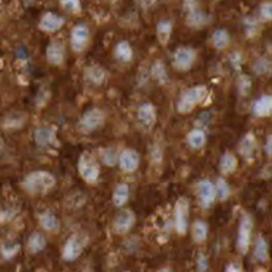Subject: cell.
<instances>
[{"label":"cell","mask_w":272,"mask_h":272,"mask_svg":"<svg viewBox=\"0 0 272 272\" xmlns=\"http://www.w3.org/2000/svg\"><path fill=\"white\" fill-rule=\"evenodd\" d=\"M24 190L32 195H43L56 185V178L50 172L35 171L23 179Z\"/></svg>","instance_id":"cell-1"},{"label":"cell","mask_w":272,"mask_h":272,"mask_svg":"<svg viewBox=\"0 0 272 272\" xmlns=\"http://www.w3.org/2000/svg\"><path fill=\"white\" fill-rule=\"evenodd\" d=\"M207 94L208 90L206 86L199 85L190 87L180 96L178 104H177V109L182 114L190 113L196 105L202 103L206 99Z\"/></svg>","instance_id":"cell-2"},{"label":"cell","mask_w":272,"mask_h":272,"mask_svg":"<svg viewBox=\"0 0 272 272\" xmlns=\"http://www.w3.org/2000/svg\"><path fill=\"white\" fill-rule=\"evenodd\" d=\"M77 169H79V174L81 176V178L90 184L97 183L99 178V173H101L98 162L88 152H85L80 156L79 162H77Z\"/></svg>","instance_id":"cell-3"},{"label":"cell","mask_w":272,"mask_h":272,"mask_svg":"<svg viewBox=\"0 0 272 272\" xmlns=\"http://www.w3.org/2000/svg\"><path fill=\"white\" fill-rule=\"evenodd\" d=\"M104 120L105 115L103 110L99 108H91L87 112H85L80 119L79 129L84 133H91L99 129L104 124Z\"/></svg>","instance_id":"cell-4"},{"label":"cell","mask_w":272,"mask_h":272,"mask_svg":"<svg viewBox=\"0 0 272 272\" xmlns=\"http://www.w3.org/2000/svg\"><path fill=\"white\" fill-rule=\"evenodd\" d=\"M196 61V52L191 47H178L172 55V65L177 70L187 71L194 66Z\"/></svg>","instance_id":"cell-5"},{"label":"cell","mask_w":272,"mask_h":272,"mask_svg":"<svg viewBox=\"0 0 272 272\" xmlns=\"http://www.w3.org/2000/svg\"><path fill=\"white\" fill-rule=\"evenodd\" d=\"M189 202L187 199H179L174 207V226L179 235H185L188 230Z\"/></svg>","instance_id":"cell-6"},{"label":"cell","mask_w":272,"mask_h":272,"mask_svg":"<svg viewBox=\"0 0 272 272\" xmlns=\"http://www.w3.org/2000/svg\"><path fill=\"white\" fill-rule=\"evenodd\" d=\"M252 219L249 215H243L241 219L240 229H238L237 237V248L240 253L246 254L248 252L249 246H251V235H252Z\"/></svg>","instance_id":"cell-7"},{"label":"cell","mask_w":272,"mask_h":272,"mask_svg":"<svg viewBox=\"0 0 272 272\" xmlns=\"http://www.w3.org/2000/svg\"><path fill=\"white\" fill-rule=\"evenodd\" d=\"M90 41V29L85 24H77L71 29L70 46L73 51L82 52Z\"/></svg>","instance_id":"cell-8"},{"label":"cell","mask_w":272,"mask_h":272,"mask_svg":"<svg viewBox=\"0 0 272 272\" xmlns=\"http://www.w3.org/2000/svg\"><path fill=\"white\" fill-rule=\"evenodd\" d=\"M85 248V242L79 235H73L67 240L63 248V259L67 262H74L81 255Z\"/></svg>","instance_id":"cell-9"},{"label":"cell","mask_w":272,"mask_h":272,"mask_svg":"<svg viewBox=\"0 0 272 272\" xmlns=\"http://www.w3.org/2000/svg\"><path fill=\"white\" fill-rule=\"evenodd\" d=\"M197 195H199L201 206L204 208H208L215 200L216 191L214 184L208 179L201 180V182L199 183V185H197Z\"/></svg>","instance_id":"cell-10"},{"label":"cell","mask_w":272,"mask_h":272,"mask_svg":"<svg viewBox=\"0 0 272 272\" xmlns=\"http://www.w3.org/2000/svg\"><path fill=\"white\" fill-rule=\"evenodd\" d=\"M120 168L126 173H132L139 166V154L133 149H125L119 156Z\"/></svg>","instance_id":"cell-11"},{"label":"cell","mask_w":272,"mask_h":272,"mask_svg":"<svg viewBox=\"0 0 272 272\" xmlns=\"http://www.w3.org/2000/svg\"><path fill=\"white\" fill-rule=\"evenodd\" d=\"M136 223V216L131 210H124L119 213L114 219V230L116 234L124 235L127 234Z\"/></svg>","instance_id":"cell-12"},{"label":"cell","mask_w":272,"mask_h":272,"mask_svg":"<svg viewBox=\"0 0 272 272\" xmlns=\"http://www.w3.org/2000/svg\"><path fill=\"white\" fill-rule=\"evenodd\" d=\"M65 18L54 12H46L40 19L39 28L46 33H55L65 26Z\"/></svg>","instance_id":"cell-13"},{"label":"cell","mask_w":272,"mask_h":272,"mask_svg":"<svg viewBox=\"0 0 272 272\" xmlns=\"http://www.w3.org/2000/svg\"><path fill=\"white\" fill-rule=\"evenodd\" d=\"M138 120L143 126L151 129L156 122V110L151 103H143L138 108Z\"/></svg>","instance_id":"cell-14"},{"label":"cell","mask_w":272,"mask_h":272,"mask_svg":"<svg viewBox=\"0 0 272 272\" xmlns=\"http://www.w3.org/2000/svg\"><path fill=\"white\" fill-rule=\"evenodd\" d=\"M34 140L41 148L56 143V131L52 127H39L34 132Z\"/></svg>","instance_id":"cell-15"},{"label":"cell","mask_w":272,"mask_h":272,"mask_svg":"<svg viewBox=\"0 0 272 272\" xmlns=\"http://www.w3.org/2000/svg\"><path fill=\"white\" fill-rule=\"evenodd\" d=\"M65 55L66 50L65 45L62 43H58V41H55V43H51L46 49V58L47 62L51 63L54 66H60L62 65L63 61H65Z\"/></svg>","instance_id":"cell-16"},{"label":"cell","mask_w":272,"mask_h":272,"mask_svg":"<svg viewBox=\"0 0 272 272\" xmlns=\"http://www.w3.org/2000/svg\"><path fill=\"white\" fill-rule=\"evenodd\" d=\"M253 113L259 118H268L272 114V96L264 94L253 104Z\"/></svg>","instance_id":"cell-17"},{"label":"cell","mask_w":272,"mask_h":272,"mask_svg":"<svg viewBox=\"0 0 272 272\" xmlns=\"http://www.w3.org/2000/svg\"><path fill=\"white\" fill-rule=\"evenodd\" d=\"M210 17L207 15L206 12L200 10L191 11V12L188 13L187 23L193 28H202V27L207 26L209 23Z\"/></svg>","instance_id":"cell-18"},{"label":"cell","mask_w":272,"mask_h":272,"mask_svg":"<svg viewBox=\"0 0 272 272\" xmlns=\"http://www.w3.org/2000/svg\"><path fill=\"white\" fill-rule=\"evenodd\" d=\"M172 23L169 21H166V19H162L157 23L156 26V37L159 43L162 46H166L168 44L169 39H171L172 35Z\"/></svg>","instance_id":"cell-19"},{"label":"cell","mask_w":272,"mask_h":272,"mask_svg":"<svg viewBox=\"0 0 272 272\" xmlns=\"http://www.w3.org/2000/svg\"><path fill=\"white\" fill-rule=\"evenodd\" d=\"M86 79L93 85H102L107 79V73L102 67L91 66L86 69Z\"/></svg>","instance_id":"cell-20"},{"label":"cell","mask_w":272,"mask_h":272,"mask_svg":"<svg viewBox=\"0 0 272 272\" xmlns=\"http://www.w3.org/2000/svg\"><path fill=\"white\" fill-rule=\"evenodd\" d=\"M130 197V188L129 185L121 183L118 187L115 188L113 194V204L115 207H122L127 201H129Z\"/></svg>","instance_id":"cell-21"},{"label":"cell","mask_w":272,"mask_h":272,"mask_svg":"<svg viewBox=\"0 0 272 272\" xmlns=\"http://www.w3.org/2000/svg\"><path fill=\"white\" fill-rule=\"evenodd\" d=\"M39 221H40V225L47 231H56L60 227V220L50 210H45V212L41 213L40 216H39Z\"/></svg>","instance_id":"cell-22"},{"label":"cell","mask_w":272,"mask_h":272,"mask_svg":"<svg viewBox=\"0 0 272 272\" xmlns=\"http://www.w3.org/2000/svg\"><path fill=\"white\" fill-rule=\"evenodd\" d=\"M46 238L45 236L40 232H33L28 238V251L30 253L37 254L39 252L44 251L46 247Z\"/></svg>","instance_id":"cell-23"},{"label":"cell","mask_w":272,"mask_h":272,"mask_svg":"<svg viewBox=\"0 0 272 272\" xmlns=\"http://www.w3.org/2000/svg\"><path fill=\"white\" fill-rule=\"evenodd\" d=\"M114 54H115L116 60L121 61V62L124 63L131 62L133 58V50L127 41H120V43L115 46Z\"/></svg>","instance_id":"cell-24"},{"label":"cell","mask_w":272,"mask_h":272,"mask_svg":"<svg viewBox=\"0 0 272 272\" xmlns=\"http://www.w3.org/2000/svg\"><path fill=\"white\" fill-rule=\"evenodd\" d=\"M207 141V136L204 131L202 130L196 129L193 130L188 135V143L191 148L194 149H200L206 144Z\"/></svg>","instance_id":"cell-25"},{"label":"cell","mask_w":272,"mask_h":272,"mask_svg":"<svg viewBox=\"0 0 272 272\" xmlns=\"http://www.w3.org/2000/svg\"><path fill=\"white\" fill-rule=\"evenodd\" d=\"M254 257L259 262H266L269 258V246L263 236H258L254 244Z\"/></svg>","instance_id":"cell-26"},{"label":"cell","mask_w":272,"mask_h":272,"mask_svg":"<svg viewBox=\"0 0 272 272\" xmlns=\"http://www.w3.org/2000/svg\"><path fill=\"white\" fill-rule=\"evenodd\" d=\"M208 226L204 221L196 220L193 225V237L197 243H201L207 240Z\"/></svg>","instance_id":"cell-27"},{"label":"cell","mask_w":272,"mask_h":272,"mask_svg":"<svg viewBox=\"0 0 272 272\" xmlns=\"http://www.w3.org/2000/svg\"><path fill=\"white\" fill-rule=\"evenodd\" d=\"M212 41L215 49L218 50L225 49L230 41L229 33H227L225 29H216L212 35Z\"/></svg>","instance_id":"cell-28"},{"label":"cell","mask_w":272,"mask_h":272,"mask_svg":"<svg viewBox=\"0 0 272 272\" xmlns=\"http://www.w3.org/2000/svg\"><path fill=\"white\" fill-rule=\"evenodd\" d=\"M237 167V159L230 152H225L220 159V169L223 173H231Z\"/></svg>","instance_id":"cell-29"},{"label":"cell","mask_w":272,"mask_h":272,"mask_svg":"<svg viewBox=\"0 0 272 272\" xmlns=\"http://www.w3.org/2000/svg\"><path fill=\"white\" fill-rule=\"evenodd\" d=\"M151 76L154 77L157 82H160V84H163V82L167 81V70H166L165 66H163L162 62L156 61V62L152 63Z\"/></svg>","instance_id":"cell-30"},{"label":"cell","mask_w":272,"mask_h":272,"mask_svg":"<svg viewBox=\"0 0 272 272\" xmlns=\"http://www.w3.org/2000/svg\"><path fill=\"white\" fill-rule=\"evenodd\" d=\"M254 148H255V140L253 136L252 135L246 136V137L243 138L242 143H241V146H240L241 154H243L244 156H249V155H252V152L254 151Z\"/></svg>","instance_id":"cell-31"},{"label":"cell","mask_w":272,"mask_h":272,"mask_svg":"<svg viewBox=\"0 0 272 272\" xmlns=\"http://www.w3.org/2000/svg\"><path fill=\"white\" fill-rule=\"evenodd\" d=\"M215 191H216V195H218V197H219V200L224 201V200H226L230 195L229 184H227L224 179L219 178L218 182H216V185H215Z\"/></svg>","instance_id":"cell-32"},{"label":"cell","mask_w":272,"mask_h":272,"mask_svg":"<svg viewBox=\"0 0 272 272\" xmlns=\"http://www.w3.org/2000/svg\"><path fill=\"white\" fill-rule=\"evenodd\" d=\"M61 5L66 11L69 12H79L81 10V1L80 0H60Z\"/></svg>","instance_id":"cell-33"},{"label":"cell","mask_w":272,"mask_h":272,"mask_svg":"<svg viewBox=\"0 0 272 272\" xmlns=\"http://www.w3.org/2000/svg\"><path fill=\"white\" fill-rule=\"evenodd\" d=\"M102 161L108 166H114L118 162V155L116 152L113 150V149H105V150L102 151Z\"/></svg>","instance_id":"cell-34"},{"label":"cell","mask_w":272,"mask_h":272,"mask_svg":"<svg viewBox=\"0 0 272 272\" xmlns=\"http://www.w3.org/2000/svg\"><path fill=\"white\" fill-rule=\"evenodd\" d=\"M19 249L18 244H2L1 246V254L5 259H11L17 254Z\"/></svg>","instance_id":"cell-35"},{"label":"cell","mask_w":272,"mask_h":272,"mask_svg":"<svg viewBox=\"0 0 272 272\" xmlns=\"http://www.w3.org/2000/svg\"><path fill=\"white\" fill-rule=\"evenodd\" d=\"M260 16L265 21H272V1H265L260 5Z\"/></svg>","instance_id":"cell-36"},{"label":"cell","mask_w":272,"mask_h":272,"mask_svg":"<svg viewBox=\"0 0 272 272\" xmlns=\"http://www.w3.org/2000/svg\"><path fill=\"white\" fill-rule=\"evenodd\" d=\"M255 71L259 74H265L268 73L269 70H270V63L268 62L266 60H264V58H260L259 61H257L255 62Z\"/></svg>","instance_id":"cell-37"},{"label":"cell","mask_w":272,"mask_h":272,"mask_svg":"<svg viewBox=\"0 0 272 272\" xmlns=\"http://www.w3.org/2000/svg\"><path fill=\"white\" fill-rule=\"evenodd\" d=\"M196 266L199 272H206L208 270V259L204 254L200 253L197 255V260H196Z\"/></svg>","instance_id":"cell-38"},{"label":"cell","mask_w":272,"mask_h":272,"mask_svg":"<svg viewBox=\"0 0 272 272\" xmlns=\"http://www.w3.org/2000/svg\"><path fill=\"white\" fill-rule=\"evenodd\" d=\"M184 9L188 12L197 10V0H184Z\"/></svg>","instance_id":"cell-39"},{"label":"cell","mask_w":272,"mask_h":272,"mask_svg":"<svg viewBox=\"0 0 272 272\" xmlns=\"http://www.w3.org/2000/svg\"><path fill=\"white\" fill-rule=\"evenodd\" d=\"M225 272H242V270H241L240 266L236 265V264H230L226 268Z\"/></svg>","instance_id":"cell-40"},{"label":"cell","mask_w":272,"mask_h":272,"mask_svg":"<svg viewBox=\"0 0 272 272\" xmlns=\"http://www.w3.org/2000/svg\"><path fill=\"white\" fill-rule=\"evenodd\" d=\"M265 149H266V152H268L269 155H272V135L268 138V140H266Z\"/></svg>","instance_id":"cell-41"},{"label":"cell","mask_w":272,"mask_h":272,"mask_svg":"<svg viewBox=\"0 0 272 272\" xmlns=\"http://www.w3.org/2000/svg\"><path fill=\"white\" fill-rule=\"evenodd\" d=\"M157 272H172L171 269H161V270H159Z\"/></svg>","instance_id":"cell-42"},{"label":"cell","mask_w":272,"mask_h":272,"mask_svg":"<svg viewBox=\"0 0 272 272\" xmlns=\"http://www.w3.org/2000/svg\"><path fill=\"white\" fill-rule=\"evenodd\" d=\"M125 272H129V271H125Z\"/></svg>","instance_id":"cell-43"},{"label":"cell","mask_w":272,"mask_h":272,"mask_svg":"<svg viewBox=\"0 0 272 272\" xmlns=\"http://www.w3.org/2000/svg\"><path fill=\"white\" fill-rule=\"evenodd\" d=\"M218 1H219V0H218Z\"/></svg>","instance_id":"cell-44"}]
</instances>
